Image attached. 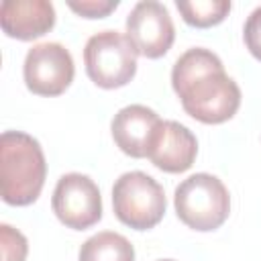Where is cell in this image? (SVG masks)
<instances>
[{"instance_id":"cell-1","label":"cell","mask_w":261,"mask_h":261,"mask_svg":"<svg viewBox=\"0 0 261 261\" xmlns=\"http://www.w3.org/2000/svg\"><path fill=\"white\" fill-rule=\"evenodd\" d=\"M171 86L184 110L204 124H222L241 106V88L220 57L204 47H192L175 59Z\"/></svg>"},{"instance_id":"cell-2","label":"cell","mask_w":261,"mask_h":261,"mask_svg":"<svg viewBox=\"0 0 261 261\" xmlns=\"http://www.w3.org/2000/svg\"><path fill=\"white\" fill-rule=\"evenodd\" d=\"M47 161L41 143L22 130L0 137V194L10 206L33 204L45 186Z\"/></svg>"},{"instance_id":"cell-3","label":"cell","mask_w":261,"mask_h":261,"mask_svg":"<svg viewBox=\"0 0 261 261\" xmlns=\"http://www.w3.org/2000/svg\"><path fill=\"white\" fill-rule=\"evenodd\" d=\"M177 218L192 230L210 232L220 228L230 214V196L226 186L212 173H194L186 177L173 194Z\"/></svg>"},{"instance_id":"cell-4","label":"cell","mask_w":261,"mask_h":261,"mask_svg":"<svg viewBox=\"0 0 261 261\" xmlns=\"http://www.w3.org/2000/svg\"><path fill=\"white\" fill-rule=\"evenodd\" d=\"M137 55L126 35L112 29L100 31L92 35L84 47L86 73L98 88H122L137 73Z\"/></svg>"},{"instance_id":"cell-5","label":"cell","mask_w":261,"mask_h":261,"mask_svg":"<svg viewBox=\"0 0 261 261\" xmlns=\"http://www.w3.org/2000/svg\"><path fill=\"white\" fill-rule=\"evenodd\" d=\"M112 208L122 224L135 230H149L161 222L167 200L159 181L149 173L126 171L112 186Z\"/></svg>"},{"instance_id":"cell-6","label":"cell","mask_w":261,"mask_h":261,"mask_svg":"<svg viewBox=\"0 0 261 261\" xmlns=\"http://www.w3.org/2000/svg\"><path fill=\"white\" fill-rule=\"evenodd\" d=\"M51 208L67 228L86 230L102 218V196L92 177L71 171L57 179Z\"/></svg>"},{"instance_id":"cell-7","label":"cell","mask_w":261,"mask_h":261,"mask_svg":"<svg viewBox=\"0 0 261 261\" xmlns=\"http://www.w3.org/2000/svg\"><path fill=\"white\" fill-rule=\"evenodd\" d=\"M73 57L61 43H39L27 51L22 77L37 96H59L73 82Z\"/></svg>"},{"instance_id":"cell-8","label":"cell","mask_w":261,"mask_h":261,"mask_svg":"<svg viewBox=\"0 0 261 261\" xmlns=\"http://www.w3.org/2000/svg\"><path fill=\"white\" fill-rule=\"evenodd\" d=\"M126 37L139 55L159 59L171 49L175 41V27L161 2L141 0L126 16Z\"/></svg>"},{"instance_id":"cell-9","label":"cell","mask_w":261,"mask_h":261,"mask_svg":"<svg viewBox=\"0 0 261 261\" xmlns=\"http://www.w3.org/2000/svg\"><path fill=\"white\" fill-rule=\"evenodd\" d=\"M198 155V141L194 133L177 120H159L149 141L147 157L165 173L188 171Z\"/></svg>"},{"instance_id":"cell-10","label":"cell","mask_w":261,"mask_h":261,"mask_svg":"<svg viewBox=\"0 0 261 261\" xmlns=\"http://www.w3.org/2000/svg\"><path fill=\"white\" fill-rule=\"evenodd\" d=\"M0 24L10 39L33 41L55 27V8L49 0H4Z\"/></svg>"},{"instance_id":"cell-11","label":"cell","mask_w":261,"mask_h":261,"mask_svg":"<svg viewBox=\"0 0 261 261\" xmlns=\"http://www.w3.org/2000/svg\"><path fill=\"white\" fill-rule=\"evenodd\" d=\"M159 120L161 118L157 116V112L143 104L124 106L114 114L110 122L112 139L124 155L133 159H143L147 157L149 141Z\"/></svg>"},{"instance_id":"cell-12","label":"cell","mask_w":261,"mask_h":261,"mask_svg":"<svg viewBox=\"0 0 261 261\" xmlns=\"http://www.w3.org/2000/svg\"><path fill=\"white\" fill-rule=\"evenodd\" d=\"M80 261H135V247L118 232L102 230L80 247Z\"/></svg>"},{"instance_id":"cell-13","label":"cell","mask_w":261,"mask_h":261,"mask_svg":"<svg viewBox=\"0 0 261 261\" xmlns=\"http://www.w3.org/2000/svg\"><path fill=\"white\" fill-rule=\"evenodd\" d=\"M181 18L196 29H210L220 24L228 12H230V2L228 0H177L175 2Z\"/></svg>"},{"instance_id":"cell-14","label":"cell","mask_w":261,"mask_h":261,"mask_svg":"<svg viewBox=\"0 0 261 261\" xmlns=\"http://www.w3.org/2000/svg\"><path fill=\"white\" fill-rule=\"evenodd\" d=\"M0 251L2 261H24L29 253L27 237L10 224H0Z\"/></svg>"},{"instance_id":"cell-15","label":"cell","mask_w":261,"mask_h":261,"mask_svg":"<svg viewBox=\"0 0 261 261\" xmlns=\"http://www.w3.org/2000/svg\"><path fill=\"white\" fill-rule=\"evenodd\" d=\"M243 39L245 45L249 49V53L261 61V6H257L245 20V29H243Z\"/></svg>"},{"instance_id":"cell-16","label":"cell","mask_w":261,"mask_h":261,"mask_svg":"<svg viewBox=\"0 0 261 261\" xmlns=\"http://www.w3.org/2000/svg\"><path fill=\"white\" fill-rule=\"evenodd\" d=\"M67 6L84 18H104L112 10H116L118 0H82V2H67Z\"/></svg>"},{"instance_id":"cell-17","label":"cell","mask_w":261,"mask_h":261,"mask_svg":"<svg viewBox=\"0 0 261 261\" xmlns=\"http://www.w3.org/2000/svg\"><path fill=\"white\" fill-rule=\"evenodd\" d=\"M157 261H175V259H157Z\"/></svg>"}]
</instances>
